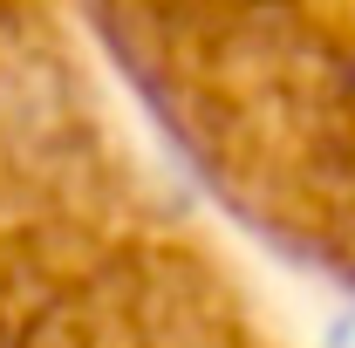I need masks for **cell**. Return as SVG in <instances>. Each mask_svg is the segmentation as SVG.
Here are the masks:
<instances>
[{"instance_id": "cell-1", "label": "cell", "mask_w": 355, "mask_h": 348, "mask_svg": "<svg viewBox=\"0 0 355 348\" xmlns=\"http://www.w3.org/2000/svg\"><path fill=\"white\" fill-rule=\"evenodd\" d=\"M321 348H355V314H342V321L328 328V342H321Z\"/></svg>"}]
</instances>
